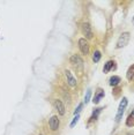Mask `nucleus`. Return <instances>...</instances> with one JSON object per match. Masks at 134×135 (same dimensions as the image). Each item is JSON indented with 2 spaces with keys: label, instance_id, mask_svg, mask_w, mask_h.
Returning a JSON list of instances; mask_svg holds the SVG:
<instances>
[{
  "label": "nucleus",
  "instance_id": "nucleus-16",
  "mask_svg": "<svg viewBox=\"0 0 134 135\" xmlns=\"http://www.w3.org/2000/svg\"><path fill=\"white\" fill-rule=\"evenodd\" d=\"M79 119H80V115H79V114H76V115H75V118L73 119V121L71 122V127H74V126L76 125V122L79 121Z\"/></svg>",
  "mask_w": 134,
  "mask_h": 135
},
{
  "label": "nucleus",
  "instance_id": "nucleus-21",
  "mask_svg": "<svg viewBox=\"0 0 134 135\" xmlns=\"http://www.w3.org/2000/svg\"><path fill=\"white\" fill-rule=\"evenodd\" d=\"M39 135H41V134H39Z\"/></svg>",
  "mask_w": 134,
  "mask_h": 135
},
{
  "label": "nucleus",
  "instance_id": "nucleus-19",
  "mask_svg": "<svg viewBox=\"0 0 134 135\" xmlns=\"http://www.w3.org/2000/svg\"><path fill=\"white\" fill-rule=\"evenodd\" d=\"M127 135H131V134H127ZM132 135H133V134H132Z\"/></svg>",
  "mask_w": 134,
  "mask_h": 135
},
{
  "label": "nucleus",
  "instance_id": "nucleus-7",
  "mask_svg": "<svg viewBox=\"0 0 134 135\" xmlns=\"http://www.w3.org/2000/svg\"><path fill=\"white\" fill-rule=\"evenodd\" d=\"M65 76L67 79V82H68V84L71 85V87H75V85H76V79L72 75V73L69 72L68 69L65 70Z\"/></svg>",
  "mask_w": 134,
  "mask_h": 135
},
{
  "label": "nucleus",
  "instance_id": "nucleus-10",
  "mask_svg": "<svg viewBox=\"0 0 134 135\" xmlns=\"http://www.w3.org/2000/svg\"><path fill=\"white\" fill-rule=\"evenodd\" d=\"M109 82H110V85H112V87H116V85L119 84L120 78H119V76H117V75H114V76H112V78H110Z\"/></svg>",
  "mask_w": 134,
  "mask_h": 135
},
{
  "label": "nucleus",
  "instance_id": "nucleus-1",
  "mask_svg": "<svg viewBox=\"0 0 134 135\" xmlns=\"http://www.w3.org/2000/svg\"><path fill=\"white\" fill-rule=\"evenodd\" d=\"M69 62H71L76 69L80 70V72L83 70V60H82V58L80 56H78V54H73V56L69 58Z\"/></svg>",
  "mask_w": 134,
  "mask_h": 135
},
{
  "label": "nucleus",
  "instance_id": "nucleus-5",
  "mask_svg": "<svg viewBox=\"0 0 134 135\" xmlns=\"http://www.w3.org/2000/svg\"><path fill=\"white\" fill-rule=\"evenodd\" d=\"M53 106L54 109L58 111V113H59L60 115H64L65 114V105H64V103L61 102L60 99H54L53 100Z\"/></svg>",
  "mask_w": 134,
  "mask_h": 135
},
{
  "label": "nucleus",
  "instance_id": "nucleus-11",
  "mask_svg": "<svg viewBox=\"0 0 134 135\" xmlns=\"http://www.w3.org/2000/svg\"><path fill=\"white\" fill-rule=\"evenodd\" d=\"M127 80L128 81H134V65H132L127 70Z\"/></svg>",
  "mask_w": 134,
  "mask_h": 135
},
{
  "label": "nucleus",
  "instance_id": "nucleus-18",
  "mask_svg": "<svg viewBox=\"0 0 134 135\" xmlns=\"http://www.w3.org/2000/svg\"><path fill=\"white\" fill-rule=\"evenodd\" d=\"M130 115H131V117H132V118H133V119H134V111H133V112H132V113H131V114H130Z\"/></svg>",
  "mask_w": 134,
  "mask_h": 135
},
{
  "label": "nucleus",
  "instance_id": "nucleus-15",
  "mask_svg": "<svg viewBox=\"0 0 134 135\" xmlns=\"http://www.w3.org/2000/svg\"><path fill=\"white\" fill-rule=\"evenodd\" d=\"M126 125L128 126V127H131V126L134 125V119L132 118L131 115H128V118H127V121H126Z\"/></svg>",
  "mask_w": 134,
  "mask_h": 135
},
{
  "label": "nucleus",
  "instance_id": "nucleus-20",
  "mask_svg": "<svg viewBox=\"0 0 134 135\" xmlns=\"http://www.w3.org/2000/svg\"><path fill=\"white\" fill-rule=\"evenodd\" d=\"M133 22H134V21H133Z\"/></svg>",
  "mask_w": 134,
  "mask_h": 135
},
{
  "label": "nucleus",
  "instance_id": "nucleus-12",
  "mask_svg": "<svg viewBox=\"0 0 134 135\" xmlns=\"http://www.w3.org/2000/svg\"><path fill=\"white\" fill-rule=\"evenodd\" d=\"M100 57H102L100 52L98 50H96L95 52H94V54H93V61L94 62H98V61L100 60Z\"/></svg>",
  "mask_w": 134,
  "mask_h": 135
},
{
  "label": "nucleus",
  "instance_id": "nucleus-13",
  "mask_svg": "<svg viewBox=\"0 0 134 135\" xmlns=\"http://www.w3.org/2000/svg\"><path fill=\"white\" fill-rule=\"evenodd\" d=\"M100 111H102V109H96V111H94V112H93V115H91V118H90V121L96 120L97 115H98L99 113H100Z\"/></svg>",
  "mask_w": 134,
  "mask_h": 135
},
{
  "label": "nucleus",
  "instance_id": "nucleus-3",
  "mask_svg": "<svg viewBox=\"0 0 134 135\" xmlns=\"http://www.w3.org/2000/svg\"><path fill=\"white\" fill-rule=\"evenodd\" d=\"M79 49H80L81 53L87 56L89 53V44L86 41V38H80L79 39Z\"/></svg>",
  "mask_w": 134,
  "mask_h": 135
},
{
  "label": "nucleus",
  "instance_id": "nucleus-8",
  "mask_svg": "<svg viewBox=\"0 0 134 135\" xmlns=\"http://www.w3.org/2000/svg\"><path fill=\"white\" fill-rule=\"evenodd\" d=\"M103 97H104V91H103L102 89H98L96 95H95V97H94V99H93V103L94 104H98Z\"/></svg>",
  "mask_w": 134,
  "mask_h": 135
},
{
  "label": "nucleus",
  "instance_id": "nucleus-4",
  "mask_svg": "<svg viewBox=\"0 0 134 135\" xmlns=\"http://www.w3.org/2000/svg\"><path fill=\"white\" fill-rule=\"evenodd\" d=\"M82 33H83V36H86L87 39H91L94 36L93 33V30H91V27L89 23L84 22L83 24H82Z\"/></svg>",
  "mask_w": 134,
  "mask_h": 135
},
{
  "label": "nucleus",
  "instance_id": "nucleus-6",
  "mask_svg": "<svg viewBox=\"0 0 134 135\" xmlns=\"http://www.w3.org/2000/svg\"><path fill=\"white\" fill-rule=\"evenodd\" d=\"M49 125H50V128L52 131H57L58 128H59V125H60V121L59 119H58L57 115H52L50 119V121H49Z\"/></svg>",
  "mask_w": 134,
  "mask_h": 135
},
{
  "label": "nucleus",
  "instance_id": "nucleus-9",
  "mask_svg": "<svg viewBox=\"0 0 134 135\" xmlns=\"http://www.w3.org/2000/svg\"><path fill=\"white\" fill-rule=\"evenodd\" d=\"M116 68V65H114V61L113 60H109L108 62L104 65V67H103V72L104 73H108V72H110L111 69H113Z\"/></svg>",
  "mask_w": 134,
  "mask_h": 135
},
{
  "label": "nucleus",
  "instance_id": "nucleus-17",
  "mask_svg": "<svg viewBox=\"0 0 134 135\" xmlns=\"http://www.w3.org/2000/svg\"><path fill=\"white\" fill-rule=\"evenodd\" d=\"M81 109H82V104H79V105H78V107H76V110H75V111H74V114L76 115L78 113L81 111Z\"/></svg>",
  "mask_w": 134,
  "mask_h": 135
},
{
  "label": "nucleus",
  "instance_id": "nucleus-2",
  "mask_svg": "<svg viewBox=\"0 0 134 135\" xmlns=\"http://www.w3.org/2000/svg\"><path fill=\"white\" fill-rule=\"evenodd\" d=\"M130 32H123L121 35L119 36V38H118V41H117V49H121V47H124V46H126L127 44H128V42H130Z\"/></svg>",
  "mask_w": 134,
  "mask_h": 135
},
{
  "label": "nucleus",
  "instance_id": "nucleus-14",
  "mask_svg": "<svg viewBox=\"0 0 134 135\" xmlns=\"http://www.w3.org/2000/svg\"><path fill=\"white\" fill-rule=\"evenodd\" d=\"M90 96H91V90H90V89H88V91H87L86 96H84V103H86V104H87L88 102H89Z\"/></svg>",
  "mask_w": 134,
  "mask_h": 135
}]
</instances>
